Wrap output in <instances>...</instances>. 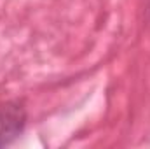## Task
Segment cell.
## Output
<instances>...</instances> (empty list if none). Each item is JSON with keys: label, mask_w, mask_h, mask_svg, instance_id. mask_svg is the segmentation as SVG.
Listing matches in <instances>:
<instances>
[{"label": "cell", "mask_w": 150, "mask_h": 149, "mask_svg": "<svg viewBox=\"0 0 150 149\" xmlns=\"http://www.w3.org/2000/svg\"><path fill=\"white\" fill-rule=\"evenodd\" d=\"M26 125V111L19 102L0 104V148L16 140Z\"/></svg>", "instance_id": "6da1fadb"}]
</instances>
